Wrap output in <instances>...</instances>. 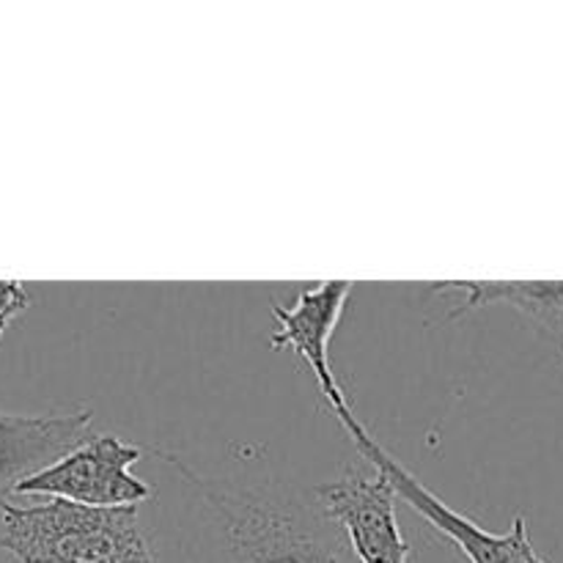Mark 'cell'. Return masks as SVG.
Wrapping results in <instances>:
<instances>
[{"instance_id":"cell-8","label":"cell","mask_w":563,"mask_h":563,"mask_svg":"<svg viewBox=\"0 0 563 563\" xmlns=\"http://www.w3.org/2000/svg\"><path fill=\"white\" fill-rule=\"evenodd\" d=\"M432 289L454 297L451 317H465L500 302L548 333L563 335V280H440Z\"/></svg>"},{"instance_id":"cell-5","label":"cell","mask_w":563,"mask_h":563,"mask_svg":"<svg viewBox=\"0 0 563 563\" xmlns=\"http://www.w3.org/2000/svg\"><path fill=\"white\" fill-rule=\"evenodd\" d=\"M317 498L357 563H410L412 548L396 511L399 498L377 471H350L317 487Z\"/></svg>"},{"instance_id":"cell-4","label":"cell","mask_w":563,"mask_h":563,"mask_svg":"<svg viewBox=\"0 0 563 563\" xmlns=\"http://www.w3.org/2000/svg\"><path fill=\"white\" fill-rule=\"evenodd\" d=\"M143 449L115 434H88L80 445L14 487L22 498H55L91 509H126L152 498V487L132 473Z\"/></svg>"},{"instance_id":"cell-2","label":"cell","mask_w":563,"mask_h":563,"mask_svg":"<svg viewBox=\"0 0 563 563\" xmlns=\"http://www.w3.org/2000/svg\"><path fill=\"white\" fill-rule=\"evenodd\" d=\"M0 548L20 563H154L137 506L91 509L55 498L3 500Z\"/></svg>"},{"instance_id":"cell-6","label":"cell","mask_w":563,"mask_h":563,"mask_svg":"<svg viewBox=\"0 0 563 563\" xmlns=\"http://www.w3.org/2000/svg\"><path fill=\"white\" fill-rule=\"evenodd\" d=\"M352 289H355L352 280H322L311 289H302L291 306H280L275 300L269 306L275 324H278L273 339H269V346L273 350H295V355L311 368L319 394L333 407L335 416L352 410V401L335 379L328 350L330 339H333L335 328L344 317Z\"/></svg>"},{"instance_id":"cell-9","label":"cell","mask_w":563,"mask_h":563,"mask_svg":"<svg viewBox=\"0 0 563 563\" xmlns=\"http://www.w3.org/2000/svg\"><path fill=\"white\" fill-rule=\"evenodd\" d=\"M27 306H31V295L22 280H0V341L9 324L27 311Z\"/></svg>"},{"instance_id":"cell-1","label":"cell","mask_w":563,"mask_h":563,"mask_svg":"<svg viewBox=\"0 0 563 563\" xmlns=\"http://www.w3.org/2000/svg\"><path fill=\"white\" fill-rule=\"evenodd\" d=\"M192 493L198 528L214 563H357L317 487L280 478L203 476L163 454Z\"/></svg>"},{"instance_id":"cell-7","label":"cell","mask_w":563,"mask_h":563,"mask_svg":"<svg viewBox=\"0 0 563 563\" xmlns=\"http://www.w3.org/2000/svg\"><path fill=\"white\" fill-rule=\"evenodd\" d=\"M91 410L53 412V416H11L0 412V504L14 487L58 462L88 438Z\"/></svg>"},{"instance_id":"cell-3","label":"cell","mask_w":563,"mask_h":563,"mask_svg":"<svg viewBox=\"0 0 563 563\" xmlns=\"http://www.w3.org/2000/svg\"><path fill=\"white\" fill-rule=\"evenodd\" d=\"M341 427L350 434L352 445L357 449L361 460L366 462L372 471H377L396 498L405 500L416 515H421L429 526L438 533H443L462 555L471 563H548L533 548L531 537H528V522L526 517H517L506 533H493L487 528L478 526L476 520L465 517L462 511H454L445 506L427 484L418 482L394 454L383 449L374 440V434L363 427L355 418V410H346L335 416Z\"/></svg>"}]
</instances>
